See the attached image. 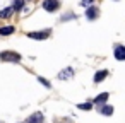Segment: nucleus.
Masks as SVG:
<instances>
[{"mask_svg":"<svg viewBox=\"0 0 125 123\" xmlns=\"http://www.w3.org/2000/svg\"><path fill=\"white\" fill-rule=\"evenodd\" d=\"M0 58L5 60V62H19L21 55L16 53V51H2V53H0Z\"/></svg>","mask_w":125,"mask_h":123,"instance_id":"1","label":"nucleus"},{"mask_svg":"<svg viewBox=\"0 0 125 123\" xmlns=\"http://www.w3.org/2000/svg\"><path fill=\"white\" fill-rule=\"evenodd\" d=\"M43 9L48 10V12H53L58 9V0H45L43 2Z\"/></svg>","mask_w":125,"mask_h":123,"instance_id":"2","label":"nucleus"},{"mask_svg":"<svg viewBox=\"0 0 125 123\" xmlns=\"http://www.w3.org/2000/svg\"><path fill=\"white\" fill-rule=\"evenodd\" d=\"M26 123H43V113H40V111L33 113V114L26 120Z\"/></svg>","mask_w":125,"mask_h":123,"instance_id":"3","label":"nucleus"},{"mask_svg":"<svg viewBox=\"0 0 125 123\" xmlns=\"http://www.w3.org/2000/svg\"><path fill=\"white\" fill-rule=\"evenodd\" d=\"M115 58L116 60H125V46H122V45L115 46Z\"/></svg>","mask_w":125,"mask_h":123,"instance_id":"4","label":"nucleus"},{"mask_svg":"<svg viewBox=\"0 0 125 123\" xmlns=\"http://www.w3.org/2000/svg\"><path fill=\"white\" fill-rule=\"evenodd\" d=\"M48 34H50V31H43V33H28V36L33 38V39H46Z\"/></svg>","mask_w":125,"mask_h":123,"instance_id":"5","label":"nucleus"},{"mask_svg":"<svg viewBox=\"0 0 125 123\" xmlns=\"http://www.w3.org/2000/svg\"><path fill=\"white\" fill-rule=\"evenodd\" d=\"M98 14H99V10H98L96 7H89V9L86 10V17H87L89 21H93V19H96V17H98Z\"/></svg>","mask_w":125,"mask_h":123,"instance_id":"6","label":"nucleus"},{"mask_svg":"<svg viewBox=\"0 0 125 123\" xmlns=\"http://www.w3.org/2000/svg\"><path fill=\"white\" fill-rule=\"evenodd\" d=\"M72 75H74V70H72V68H65V70H62V72L58 74V79L65 80V79H70Z\"/></svg>","mask_w":125,"mask_h":123,"instance_id":"7","label":"nucleus"},{"mask_svg":"<svg viewBox=\"0 0 125 123\" xmlns=\"http://www.w3.org/2000/svg\"><path fill=\"white\" fill-rule=\"evenodd\" d=\"M16 29H14V26H4V28H0V34L2 36H9V34H12Z\"/></svg>","mask_w":125,"mask_h":123,"instance_id":"8","label":"nucleus"},{"mask_svg":"<svg viewBox=\"0 0 125 123\" xmlns=\"http://www.w3.org/2000/svg\"><path fill=\"white\" fill-rule=\"evenodd\" d=\"M99 113H101V114H108V116H110V114H113V108H111L110 104H103V106L99 108Z\"/></svg>","mask_w":125,"mask_h":123,"instance_id":"9","label":"nucleus"},{"mask_svg":"<svg viewBox=\"0 0 125 123\" xmlns=\"http://www.w3.org/2000/svg\"><path fill=\"white\" fill-rule=\"evenodd\" d=\"M106 75H108V70H99V72L94 75V82H101Z\"/></svg>","mask_w":125,"mask_h":123,"instance_id":"10","label":"nucleus"},{"mask_svg":"<svg viewBox=\"0 0 125 123\" xmlns=\"http://www.w3.org/2000/svg\"><path fill=\"white\" fill-rule=\"evenodd\" d=\"M12 10H14V7H7V9H4V10H0V17H2V19H7V17H10Z\"/></svg>","mask_w":125,"mask_h":123,"instance_id":"11","label":"nucleus"},{"mask_svg":"<svg viewBox=\"0 0 125 123\" xmlns=\"http://www.w3.org/2000/svg\"><path fill=\"white\" fill-rule=\"evenodd\" d=\"M108 96H110L108 92H103V94H99V96L94 99V104H101V103H104V101L108 99Z\"/></svg>","mask_w":125,"mask_h":123,"instance_id":"12","label":"nucleus"},{"mask_svg":"<svg viewBox=\"0 0 125 123\" xmlns=\"http://www.w3.org/2000/svg\"><path fill=\"white\" fill-rule=\"evenodd\" d=\"M77 108H79V109H84V111H89V109L93 108V104H91V103H82V104H77Z\"/></svg>","mask_w":125,"mask_h":123,"instance_id":"13","label":"nucleus"},{"mask_svg":"<svg viewBox=\"0 0 125 123\" xmlns=\"http://www.w3.org/2000/svg\"><path fill=\"white\" fill-rule=\"evenodd\" d=\"M24 5V0H14V10H21Z\"/></svg>","mask_w":125,"mask_h":123,"instance_id":"14","label":"nucleus"},{"mask_svg":"<svg viewBox=\"0 0 125 123\" xmlns=\"http://www.w3.org/2000/svg\"><path fill=\"white\" fill-rule=\"evenodd\" d=\"M38 82H41V84H43L45 87H52V84H50V82H48L46 79H43V77H38Z\"/></svg>","mask_w":125,"mask_h":123,"instance_id":"15","label":"nucleus"},{"mask_svg":"<svg viewBox=\"0 0 125 123\" xmlns=\"http://www.w3.org/2000/svg\"><path fill=\"white\" fill-rule=\"evenodd\" d=\"M93 4V0H81V5L82 7H87V5H91Z\"/></svg>","mask_w":125,"mask_h":123,"instance_id":"16","label":"nucleus"}]
</instances>
